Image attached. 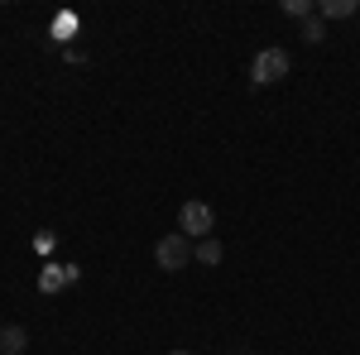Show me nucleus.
Wrapping results in <instances>:
<instances>
[{"label": "nucleus", "instance_id": "obj_5", "mask_svg": "<svg viewBox=\"0 0 360 355\" xmlns=\"http://www.w3.org/2000/svg\"><path fill=\"white\" fill-rule=\"evenodd\" d=\"M360 5L356 0H322V20H346V15H356Z\"/></svg>", "mask_w": 360, "mask_h": 355}, {"label": "nucleus", "instance_id": "obj_4", "mask_svg": "<svg viewBox=\"0 0 360 355\" xmlns=\"http://www.w3.org/2000/svg\"><path fill=\"white\" fill-rule=\"evenodd\" d=\"M25 346H29L25 327H5V331H0V351H5V355H25Z\"/></svg>", "mask_w": 360, "mask_h": 355}, {"label": "nucleus", "instance_id": "obj_8", "mask_svg": "<svg viewBox=\"0 0 360 355\" xmlns=\"http://www.w3.org/2000/svg\"><path fill=\"white\" fill-rule=\"evenodd\" d=\"M288 15H298V20H307V15H312V5H307V0H288Z\"/></svg>", "mask_w": 360, "mask_h": 355}, {"label": "nucleus", "instance_id": "obj_9", "mask_svg": "<svg viewBox=\"0 0 360 355\" xmlns=\"http://www.w3.org/2000/svg\"><path fill=\"white\" fill-rule=\"evenodd\" d=\"M39 283H44V293H53L58 283H63V273H53V269H49V273H44V278H39Z\"/></svg>", "mask_w": 360, "mask_h": 355}, {"label": "nucleus", "instance_id": "obj_6", "mask_svg": "<svg viewBox=\"0 0 360 355\" xmlns=\"http://www.w3.org/2000/svg\"><path fill=\"white\" fill-rule=\"evenodd\" d=\"M193 254L202 259V264H221V254H226V250H221V240H212V235H207V240H202V245H197Z\"/></svg>", "mask_w": 360, "mask_h": 355}, {"label": "nucleus", "instance_id": "obj_10", "mask_svg": "<svg viewBox=\"0 0 360 355\" xmlns=\"http://www.w3.org/2000/svg\"><path fill=\"white\" fill-rule=\"evenodd\" d=\"M168 355H193V351H168Z\"/></svg>", "mask_w": 360, "mask_h": 355}, {"label": "nucleus", "instance_id": "obj_3", "mask_svg": "<svg viewBox=\"0 0 360 355\" xmlns=\"http://www.w3.org/2000/svg\"><path fill=\"white\" fill-rule=\"evenodd\" d=\"M154 259H159V269H183L188 259H193V245H188V235L183 231H173V235H164L159 245H154Z\"/></svg>", "mask_w": 360, "mask_h": 355}, {"label": "nucleus", "instance_id": "obj_2", "mask_svg": "<svg viewBox=\"0 0 360 355\" xmlns=\"http://www.w3.org/2000/svg\"><path fill=\"white\" fill-rule=\"evenodd\" d=\"M212 226H217V212H212L207 202H183V212H178V231H183V235L207 240V235H212Z\"/></svg>", "mask_w": 360, "mask_h": 355}, {"label": "nucleus", "instance_id": "obj_1", "mask_svg": "<svg viewBox=\"0 0 360 355\" xmlns=\"http://www.w3.org/2000/svg\"><path fill=\"white\" fill-rule=\"evenodd\" d=\"M283 77H288V53L283 49H259L255 63H250V82L269 86V82H283Z\"/></svg>", "mask_w": 360, "mask_h": 355}, {"label": "nucleus", "instance_id": "obj_7", "mask_svg": "<svg viewBox=\"0 0 360 355\" xmlns=\"http://www.w3.org/2000/svg\"><path fill=\"white\" fill-rule=\"evenodd\" d=\"M303 39H307V44H322V39H327V29H322L317 15H307V20H303Z\"/></svg>", "mask_w": 360, "mask_h": 355}]
</instances>
